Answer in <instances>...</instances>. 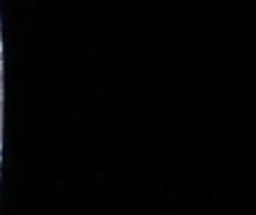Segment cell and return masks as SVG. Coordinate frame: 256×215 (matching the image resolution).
<instances>
[{
  "label": "cell",
  "mask_w": 256,
  "mask_h": 215,
  "mask_svg": "<svg viewBox=\"0 0 256 215\" xmlns=\"http://www.w3.org/2000/svg\"><path fill=\"white\" fill-rule=\"evenodd\" d=\"M0 70H2V54H0Z\"/></svg>",
  "instance_id": "6da1fadb"
},
{
  "label": "cell",
  "mask_w": 256,
  "mask_h": 215,
  "mask_svg": "<svg viewBox=\"0 0 256 215\" xmlns=\"http://www.w3.org/2000/svg\"><path fill=\"white\" fill-rule=\"evenodd\" d=\"M0 54H2V40H0Z\"/></svg>",
  "instance_id": "7a4b0ae2"
}]
</instances>
